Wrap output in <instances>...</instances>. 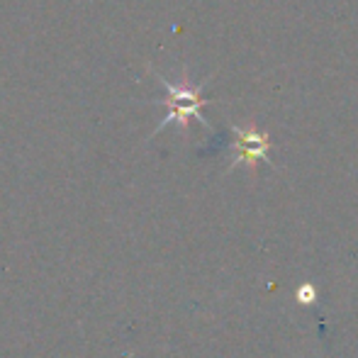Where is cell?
<instances>
[{
	"instance_id": "cell-2",
	"label": "cell",
	"mask_w": 358,
	"mask_h": 358,
	"mask_svg": "<svg viewBox=\"0 0 358 358\" xmlns=\"http://www.w3.org/2000/svg\"><path fill=\"white\" fill-rule=\"evenodd\" d=\"M268 151H271V137L266 132H261V129H256V127H236L234 129V161H231L229 169H236V166L256 169L259 161L271 164Z\"/></svg>"
},
{
	"instance_id": "cell-1",
	"label": "cell",
	"mask_w": 358,
	"mask_h": 358,
	"mask_svg": "<svg viewBox=\"0 0 358 358\" xmlns=\"http://www.w3.org/2000/svg\"><path fill=\"white\" fill-rule=\"evenodd\" d=\"M185 80L188 78H183L180 83H173V80L159 76V83L164 85V90H166V108H169V113L161 120L156 132H161V129L169 127V124H178L180 129H188L190 120H198L200 124L210 127L208 120L203 117V105L208 103V100H203L205 83L190 85V83H185Z\"/></svg>"
}]
</instances>
